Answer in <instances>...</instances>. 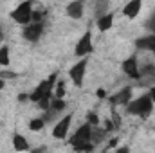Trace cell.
Returning <instances> with one entry per match:
<instances>
[{
	"label": "cell",
	"instance_id": "4fadbf2b",
	"mask_svg": "<svg viewBox=\"0 0 155 153\" xmlns=\"http://www.w3.org/2000/svg\"><path fill=\"white\" fill-rule=\"evenodd\" d=\"M112 25H114V13H105V15H101V16L97 18V29H99L101 33L108 31Z\"/></svg>",
	"mask_w": 155,
	"mask_h": 153
},
{
	"label": "cell",
	"instance_id": "4316f807",
	"mask_svg": "<svg viewBox=\"0 0 155 153\" xmlns=\"http://www.w3.org/2000/svg\"><path fill=\"white\" fill-rule=\"evenodd\" d=\"M117 151L119 153H126V151H130V150H128V148H117Z\"/></svg>",
	"mask_w": 155,
	"mask_h": 153
},
{
	"label": "cell",
	"instance_id": "277c9868",
	"mask_svg": "<svg viewBox=\"0 0 155 153\" xmlns=\"http://www.w3.org/2000/svg\"><path fill=\"white\" fill-rule=\"evenodd\" d=\"M92 52H94L92 33H90V31H85V34L78 40L76 49H74V54H76V56H81V58H85V56H88V54H92Z\"/></svg>",
	"mask_w": 155,
	"mask_h": 153
},
{
	"label": "cell",
	"instance_id": "7c38bea8",
	"mask_svg": "<svg viewBox=\"0 0 155 153\" xmlns=\"http://www.w3.org/2000/svg\"><path fill=\"white\" fill-rule=\"evenodd\" d=\"M143 9V0H130L124 7H123V15L128 18H135Z\"/></svg>",
	"mask_w": 155,
	"mask_h": 153
},
{
	"label": "cell",
	"instance_id": "f1b7e54d",
	"mask_svg": "<svg viewBox=\"0 0 155 153\" xmlns=\"http://www.w3.org/2000/svg\"><path fill=\"white\" fill-rule=\"evenodd\" d=\"M0 40H2V31H0Z\"/></svg>",
	"mask_w": 155,
	"mask_h": 153
},
{
	"label": "cell",
	"instance_id": "5b68a950",
	"mask_svg": "<svg viewBox=\"0 0 155 153\" xmlns=\"http://www.w3.org/2000/svg\"><path fill=\"white\" fill-rule=\"evenodd\" d=\"M87 65H88V58L85 56L83 60H79L78 63H74L69 70V77L76 83L78 86L83 85V77H85V70H87Z\"/></svg>",
	"mask_w": 155,
	"mask_h": 153
},
{
	"label": "cell",
	"instance_id": "83f0119b",
	"mask_svg": "<svg viewBox=\"0 0 155 153\" xmlns=\"http://www.w3.org/2000/svg\"><path fill=\"white\" fill-rule=\"evenodd\" d=\"M4 86H5V81H4V77H0V90H2Z\"/></svg>",
	"mask_w": 155,
	"mask_h": 153
},
{
	"label": "cell",
	"instance_id": "2e32d148",
	"mask_svg": "<svg viewBox=\"0 0 155 153\" xmlns=\"http://www.w3.org/2000/svg\"><path fill=\"white\" fill-rule=\"evenodd\" d=\"M49 108L54 110V112H60V110H65L67 108V103L63 101V97H54V99H51Z\"/></svg>",
	"mask_w": 155,
	"mask_h": 153
},
{
	"label": "cell",
	"instance_id": "603a6c76",
	"mask_svg": "<svg viewBox=\"0 0 155 153\" xmlns=\"http://www.w3.org/2000/svg\"><path fill=\"white\" fill-rule=\"evenodd\" d=\"M105 128H107V132H110V130H114L116 126H114V122H112V121H105Z\"/></svg>",
	"mask_w": 155,
	"mask_h": 153
},
{
	"label": "cell",
	"instance_id": "ba28073f",
	"mask_svg": "<svg viewBox=\"0 0 155 153\" xmlns=\"http://www.w3.org/2000/svg\"><path fill=\"white\" fill-rule=\"evenodd\" d=\"M121 67H123L124 74H126L128 77H134V79L141 77L139 63H137V58H135V56H132V58H126V60H124V61L121 63Z\"/></svg>",
	"mask_w": 155,
	"mask_h": 153
},
{
	"label": "cell",
	"instance_id": "d6986e66",
	"mask_svg": "<svg viewBox=\"0 0 155 153\" xmlns=\"http://www.w3.org/2000/svg\"><path fill=\"white\" fill-rule=\"evenodd\" d=\"M65 81H56V88L52 90V96L54 97H63L65 96Z\"/></svg>",
	"mask_w": 155,
	"mask_h": 153
},
{
	"label": "cell",
	"instance_id": "6da1fadb",
	"mask_svg": "<svg viewBox=\"0 0 155 153\" xmlns=\"http://www.w3.org/2000/svg\"><path fill=\"white\" fill-rule=\"evenodd\" d=\"M126 110H128V114L139 115V117L144 119L153 112V101H152L150 94H144V96H139L137 99H132L126 105Z\"/></svg>",
	"mask_w": 155,
	"mask_h": 153
},
{
	"label": "cell",
	"instance_id": "9c48e42d",
	"mask_svg": "<svg viewBox=\"0 0 155 153\" xmlns=\"http://www.w3.org/2000/svg\"><path fill=\"white\" fill-rule=\"evenodd\" d=\"M83 13H85V2H83V0H72V2L67 5V15H69L72 20L83 18Z\"/></svg>",
	"mask_w": 155,
	"mask_h": 153
},
{
	"label": "cell",
	"instance_id": "52a82bcc",
	"mask_svg": "<svg viewBox=\"0 0 155 153\" xmlns=\"http://www.w3.org/2000/svg\"><path fill=\"white\" fill-rule=\"evenodd\" d=\"M71 122H72V114H67L63 119H60V121H58V124H56V126H54V130H52L54 139H65V137H67V133H69Z\"/></svg>",
	"mask_w": 155,
	"mask_h": 153
},
{
	"label": "cell",
	"instance_id": "f546056e",
	"mask_svg": "<svg viewBox=\"0 0 155 153\" xmlns=\"http://www.w3.org/2000/svg\"><path fill=\"white\" fill-rule=\"evenodd\" d=\"M153 54H155V50H153Z\"/></svg>",
	"mask_w": 155,
	"mask_h": 153
},
{
	"label": "cell",
	"instance_id": "9a60e30c",
	"mask_svg": "<svg viewBox=\"0 0 155 153\" xmlns=\"http://www.w3.org/2000/svg\"><path fill=\"white\" fill-rule=\"evenodd\" d=\"M13 148H15L16 151H27V150H29V144H27V141H25L24 135L16 133V135L13 137Z\"/></svg>",
	"mask_w": 155,
	"mask_h": 153
},
{
	"label": "cell",
	"instance_id": "5bb4252c",
	"mask_svg": "<svg viewBox=\"0 0 155 153\" xmlns=\"http://www.w3.org/2000/svg\"><path fill=\"white\" fill-rule=\"evenodd\" d=\"M135 47H139V49H144V50H150V52H153V50H155V34L144 36V38H139L137 41H135Z\"/></svg>",
	"mask_w": 155,
	"mask_h": 153
},
{
	"label": "cell",
	"instance_id": "484cf974",
	"mask_svg": "<svg viewBox=\"0 0 155 153\" xmlns=\"http://www.w3.org/2000/svg\"><path fill=\"white\" fill-rule=\"evenodd\" d=\"M25 99H29V94H20L18 96V101H25Z\"/></svg>",
	"mask_w": 155,
	"mask_h": 153
},
{
	"label": "cell",
	"instance_id": "e0dca14e",
	"mask_svg": "<svg viewBox=\"0 0 155 153\" xmlns=\"http://www.w3.org/2000/svg\"><path fill=\"white\" fill-rule=\"evenodd\" d=\"M72 146H74L76 151H92V150H94V144H92L90 141H81V142L72 144Z\"/></svg>",
	"mask_w": 155,
	"mask_h": 153
},
{
	"label": "cell",
	"instance_id": "7402d4cb",
	"mask_svg": "<svg viewBox=\"0 0 155 153\" xmlns=\"http://www.w3.org/2000/svg\"><path fill=\"white\" fill-rule=\"evenodd\" d=\"M146 27H148V29H152V34H155V13L152 15V18L146 22Z\"/></svg>",
	"mask_w": 155,
	"mask_h": 153
},
{
	"label": "cell",
	"instance_id": "ffe728a7",
	"mask_svg": "<svg viewBox=\"0 0 155 153\" xmlns=\"http://www.w3.org/2000/svg\"><path fill=\"white\" fill-rule=\"evenodd\" d=\"M43 128V119H33L29 121V130L31 132H40Z\"/></svg>",
	"mask_w": 155,
	"mask_h": 153
},
{
	"label": "cell",
	"instance_id": "ac0fdd59",
	"mask_svg": "<svg viewBox=\"0 0 155 153\" xmlns=\"http://www.w3.org/2000/svg\"><path fill=\"white\" fill-rule=\"evenodd\" d=\"M0 65L2 67H9V47L7 45L0 47Z\"/></svg>",
	"mask_w": 155,
	"mask_h": 153
},
{
	"label": "cell",
	"instance_id": "d4e9b609",
	"mask_svg": "<svg viewBox=\"0 0 155 153\" xmlns=\"http://www.w3.org/2000/svg\"><path fill=\"white\" fill-rule=\"evenodd\" d=\"M148 94H150V97H152V101H153V105H155V86L150 88V92H148Z\"/></svg>",
	"mask_w": 155,
	"mask_h": 153
},
{
	"label": "cell",
	"instance_id": "30bf717a",
	"mask_svg": "<svg viewBox=\"0 0 155 153\" xmlns=\"http://www.w3.org/2000/svg\"><path fill=\"white\" fill-rule=\"evenodd\" d=\"M130 101H132V88H130V86H126V88L119 90L117 94H114V96L110 97V103H112L114 106H119V105H128Z\"/></svg>",
	"mask_w": 155,
	"mask_h": 153
},
{
	"label": "cell",
	"instance_id": "44dd1931",
	"mask_svg": "<svg viewBox=\"0 0 155 153\" xmlns=\"http://www.w3.org/2000/svg\"><path fill=\"white\" fill-rule=\"evenodd\" d=\"M87 119H88V122H90L92 126H97V124H99V117H97L96 114H88Z\"/></svg>",
	"mask_w": 155,
	"mask_h": 153
},
{
	"label": "cell",
	"instance_id": "3957f363",
	"mask_svg": "<svg viewBox=\"0 0 155 153\" xmlns=\"http://www.w3.org/2000/svg\"><path fill=\"white\" fill-rule=\"evenodd\" d=\"M56 79H58V72H54V74H51L47 79H43L38 86L29 94V99L35 101V103H38L43 96L52 94V90H54V86H56Z\"/></svg>",
	"mask_w": 155,
	"mask_h": 153
},
{
	"label": "cell",
	"instance_id": "8fae6325",
	"mask_svg": "<svg viewBox=\"0 0 155 153\" xmlns=\"http://www.w3.org/2000/svg\"><path fill=\"white\" fill-rule=\"evenodd\" d=\"M81 141H92V124L90 122H87V124H83L81 128H78V132L72 135V144H76V142H81Z\"/></svg>",
	"mask_w": 155,
	"mask_h": 153
},
{
	"label": "cell",
	"instance_id": "8992f818",
	"mask_svg": "<svg viewBox=\"0 0 155 153\" xmlns=\"http://www.w3.org/2000/svg\"><path fill=\"white\" fill-rule=\"evenodd\" d=\"M43 33V24L41 22H29L25 27H24V38L27 41H36L40 40Z\"/></svg>",
	"mask_w": 155,
	"mask_h": 153
},
{
	"label": "cell",
	"instance_id": "cb8c5ba5",
	"mask_svg": "<svg viewBox=\"0 0 155 153\" xmlns=\"http://www.w3.org/2000/svg\"><path fill=\"white\" fill-rule=\"evenodd\" d=\"M97 97H99V99H105V97H107V92H105L103 88H97Z\"/></svg>",
	"mask_w": 155,
	"mask_h": 153
},
{
	"label": "cell",
	"instance_id": "7a4b0ae2",
	"mask_svg": "<svg viewBox=\"0 0 155 153\" xmlns=\"http://www.w3.org/2000/svg\"><path fill=\"white\" fill-rule=\"evenodd\" d=\"M11 18H13L16 24L27 25V24L33 20V0H25V2L18 4V5L11 11Z\"/></svg>",
	"mask_w": 155,
	"mask_h": 153
}]
</instances>
